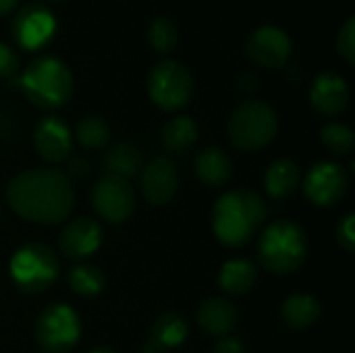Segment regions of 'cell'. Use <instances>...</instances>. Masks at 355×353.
Instances as JSON below:
<instances>
[{
    "label": "cell",
    "mask_w": 355,
    "mask_h": 353,
    "mask_svg": "<svg viewBox=\"0 0 355 353\" xmlns=\"http://www.w3.org/2000/svg\"><path fill=\"white\" fill-rule=\"evenodd\" d=\"M6 202L23 221L52 227L69 218L75 206V189L58 169H29L10 179Z\"/></svg>",
    "instance_id": "6da1fadb"
},
{
    "label": "cell",
    "mask_w": 355,
    "mask_h": 353,
    "mask_svg": "<svg viewBox=\"0 0 355 353\" xmlns=\"http://www.w3.org/2000/svg\"><path fill=\"white\" fill-rule=\"evenodd\" d=\"M268 216L264 198L252 189L239 187L225 191L212 208V231L227 248L248 246Z\"/></svg>",
    "instance_id": "7a4b0ae2"
},
{
    "label": "cell",
    "mask_w": 355,
    "mask_h": 353,
    "mask_svg": "<svg viewBox=\"0 0 355 353\" xmlns=\"http://www.w3.org/2000/svg\"><path fill=\"white\" fill-rule=\"evenodd\" d=\"M308 235L295 221L281 218L268 225L258 239V262L275 275L295 273L308 258Z\"/></svg>",
    "instance_id": "3957f363"
},
{
    "label": "cell",
    "mask_w": 355,
    "mask_h": 353,
    "mask_svg": "<svg viewBox=\"0 0 355 353\" xmlns=\"http://www.w3.org/2000/svg\"><path fill=\"white\" fill-rule=\"evenodd\" d=\"M21 87L27 100L44 110L60 108L73 96V73L54 56H40L31 60L21 77Z\"/></svg>",
    "instance_id": "277c9868"
},
{
    "label": "cell",
    "mask_w": 355,
    "mask_h": 353,
    "mask_svg": "<svg viewBox=\"0 0 355 353\" xmlns=\"http://www.w3.org/2000/svg\"><path fill=\"white\" fill-rule=\"evenodd\" d=\"M279 131V114L264 100H245L231 112L227 135L233 148L241 152H258L272 144Z\"/></svg>",
    "instance_id": "5b68a950"
},
{
    "label": "cell",
    "mask_w": 355,
    "mask_h": 353,
    "mask_svg": "<svg viewBox=\"0 0 355 353\" xmlns=\"http://www.w3.org/2000/svg\"><path fill=\"white\" fill-rule=\"evenodd\" d=\"M58 256L46 243H25L10 256L8 262L10 281L19 291L29 295L50 289L58 279Z\"/></svg>",
    "instance_id": "8992f818"
},
{
    "label": "cell",
    "mask_w": 355,
    "mask_h": 353,
    "mask_svg": "<svg viewBox=\"0 0 355 353\" xmlns=\"http://www.w3.org/2000/svg\"><path fill=\"white\" fill-rule=\"evenodd\" d=\"M193 89L191 71L177 60H162L148 75V94L152 102L166 112L183 110L191 102Z\"/></svg>",
    "instance_id": "52a82bcc"
},
{
    "label": "cell",
    "mask_w": 355,
    "mask_h": 353,
    "mask_svg": "<svg viewBox=\"0 0 355 353\" xmlns=\"http://www.w3.org/2000/svg\"><path fill=\"white\" fill-rule=\"evenodd\" d=\"M81 339V320L67 304L46 306L35 320V341L46 353L71 352Z\"/></svg>",
    "instance_id": "ba28073f"
},
{
    "label": "cell",
    "mask_w": 355,
    "mask_h": 353,
    "mask_svg": "<svg viewBox=\"0 0 355 353\" xmlns=\"http://www.w3.org/2000/svg\"><path fill=\"white\" fill-rule=\"evenodd\" d=\"M135 189L123 177L106 173L92 187V206L106 223L121 225L129 221L135 212Z\"/></svg>",
    "instance_id": "9c48e42d"
},
{
    "label": "cell",
    "mask_w": 355,
    "mask_h": 353,
    "mask_svg": "<svg viewBox=\"0 0 355 353\" xmlns=\"http://www.w3.org/2000/svg\"><path fill=\"white\" fill-rule=\"evenodd\" d=\"M349 189V173L343 164L333 160H320L312 164L304 179L306 198L318 208H331L345 198Z\"/></svg>",
    "instance_id": "30bf717a"
},
{
    "label": "cell",
    "mask_w": 355,
    "mask_h": 353,
    "mask_svg": "<svg viewBox=\"0 0 355 353\" xmlns=\"http://www.w3.org/2000/svg\"><path fill=\"white\" fill-rule=\"evenodd\" d=\"M12 40L23 50H40L44 48L56 33V19L50 8L42 4H29L21 8L10 25Z\"/></svg>",
    "instance_id": "8fae6325"
},
{
    "label": "cell",
    "mask_w": 355,
    "mask_h": 353,
    "mask_svg": "<svg viewBox=\"0 0 355 353\" xmlns=\"http://www.w3.org/2000/svg\"><path fill=\"white\" fill-rule=\"evenodd\" d=\"M291 37L277 25H262L245 40V54L262 69H281L291 56Z\"/></svg>",
    "instance_id": "7c38bea8"
},
{
    "label": "cell",
    "mask_w": 355,
    "mask_h": 353,
    "mask_svg": "<svg viewBox=\"0 0 355 353\" xmlns=\"http://www.w3.org/2000/svg\"><path fill=\"white\" fill-rule=\"evenodd\" d=\"M139 185H141V196L148 204L164 206L175 198L179 189V171L173 160L164 156L154 158L141 169Z\"/></svg>",
    "instance_id": "4fadbf2b"
},
{
    "label": "cell",
    "mask_w": 355,
    "mask_h": 353,
    "mask_svg": "<svg viewBox=\"0 0 355 353\" xmlns=\"http://www.w3.org/2000/svg\"><path fill=\"white\" fill-rule=\"evenodd\" d=\"M33 148L46 162H64L73 150V133L58 117H44L33 129Z\"/></svg>",
    "instance_id": "5bb4252c"
},
{
    "label": "cell",
    "mask_w": 355,
    "mask_h": 353,
    "mask_svg": "<svg viewBox=\"0 0 355 353\" xmlns=\"http://www.w3.org/2000/svg\"><path fill=\"white\" fill-rule=\"evenodd\" d=\"M102 243V229L89 216L73 218L64 225L58 235V250L69 260H85Z\"/></svg>",
    "instance_id": "9a60e30c"
},
{
    "label": "cell",
    "mask_w": 355,
    "mask_h": 353,
    "mask_svg": "<svg viewBox=\"0 0 355 353\" xmlns=\"http://www.w3.org/2000/svg\"><path fill=\"white\" fill-rule=\"evenodd\" d=\"M310 102L314 110L322 117H339L349 104L347 81L333 71L316 75L310 87Z\"/></svg>",
    "instance_id": "2e32d148"
},
{
    "label": "cell",
    "mask_w": 355,
    "mask_h": 353,
    "mask_svg": "<svg viewBox=\"0 0 355 353\" xmlns=\"http://www.w3.org/2000/svg\"><path fill=\"white\" fill-rule=\"evenodd\" d=\"M198 325L204 333L212 337H227L239 322V312L233 302L225 298H208L198 308Z\"/></svg>",
    "instance_id": "e0dca14e"
},
{
    "label": "cell",
    "mask_w": 355,
    "mask_h": 353,
    "mask_svg": "<svg viewBox=\"0 0 355 353\" xmlns=\"http://www.w3.org/2000/svg\"><path fill=\"white\" fill-rule=\"evenodd\" d=\"M193 171L200 183L208 187H225L233 177V160L223 148L208 146L202 148L193 160Z\"/></svg>",
    "instance_id": "ac0fdd59"
},
{
    "label": "cell",
    "mask_w": 355,
    "mask_h": 353,
    "mask_svg": "<svg viewBox=\"0 0 355 353\" xmlns=\"http://www.w3.org/2000/svg\"><path fill=\"white\" fill-rule=\"evenodd\" d=\"M187 335H189V325L185 316L177 312H166L152 325V331L146 341V352L164 353L175 350L187 339Z\"/></svg>",
    "instance_id": "d6986e66"
},
{
    "label": "cell",
    "mask_w": 355,
    "mask_h": 353,
    "mask_svg": "<svg viewBox=\"0 0 355 353\" xmlns=\"http://www.w3.org/2000/svg\"><path fill=\"white\" fill-rule=\"evenodd\" d=\"M302 183V171L291 158H277L264 173V189L272 200H285L295 193Z\"/></svg>",
    "instance_id": "ffe728a7"
},
{
    "label": "cell",
    "mask_w": 355,
    "mask_h": 353,
    "mask_svg": "<svg viewBox=\"0 0 355 353\" xmlns=\"http://www.w3.org/2000/svg\"><path fill=\"white\" fill-rule=\"evenodd\" d=\"M258 281V268L248 258H231L220 266L218 287L227 295H243Z\"/></svg>",
    "instance_id": "44dd1931"
},
{
    "label": "cell",
    "mask_w": 355,
    "mask_h": 353,
    "mask_svg": "<svg viewBox=\"0 0 355 353\" xmlns=\"http://www.w3.org/2000/svg\"><path fill=\"white\" fill-rule=\"evenodd\" d=\"M320 314H322L320 302L308 293H295L287 298L281 306V318L293 331L310 329L320 318Z\"/></svg>",
    "instance_id": "7402d4cb"
},
{
    "label": "cell",
    "mask_w": 355,
    "mask_h": 353,
    "mask_svg": "<svg viewBox=\"0 0 355 353\" xmlns=\"http://www.w3.org/2000/svg\"><path fill=\"white\" fill-rule=\"evenodd\" d=\"M106 169L110 175L123 177V179H131L137 177L144 169V158L141 152L135 144L129 141H121L116 146H112L106 154Z\"/></svg>",
    "instance_id": "603a6c76"
},
{
    "label": "cell",
    "mask_w": 355,
    "mask_h": 353,
    "mask_svg": "<svg viewBox=\"0 0 355 353\" xmlns=\"http://www.w3.org/2000/svg\"><path fill=\"white\" fill-rule=\"evenodd\" d=\"M198 141V123L191 117H175L162 127V144L171 152H185Z\"/></svg>",
    "instance_id": "cb8c5ba5"
},
{
    "label": "cell",
    "mask_w": 355,
    "mask_h": 353,
    "mask_svg": "<svg viewBox=\"0 0 355 353\" xmlns=\"http://www.w3.org/2000/svg\"><path fill=\"white\" fill-rule=\"evenodd\" d=\"M67 283H69L73 293H77L81 298H94L104 289L106 277L94 264H77L69 270Z\"/></svg>",
    "instance_id": "d4e9b609"
},
{
    "label": "cell",
    "mask_w": 355,
    "mask_h": 353,
    "mask_svg": "<svg viewBox=\"0 0 355 353\" xmlns=\"http://www.w3.org/2000/svg\"><path fill=\"white\" fill-rule=\"evenodd\" d=\"M75 137L77 141L87 148V150H100L110 141V127L102 117L89 114L83 117L77 127H75Z\"/></svg>",
    "instance_id": "484cf974"
},
{
    "label": "cell",
    "mask_w": 355,
    "mask_h": 353,
    "mask_svg": "<svg viewBox=\"0 0 355 353\" xmlns=\"http://www.w3.org/2000/svg\"><path fill=\"white\" fill-rule=\"evenodd\" d=\"M320 141L335 156H349L354 152V131L343 123H327L320 129Z\"/></svg>",
    "instance_id": "4316f807"
},
{
    "label": "cell",
    "mask_w": 355,
    "mask_h": 353,
    "mask_svg": "<svg viewBox=\"0 0 355 353\" xmlns=\"http://www.w3.org/2000/svg\"><path fill=\"white\" fill-rule=\"evenodd\" d=\"M148 42L150 46L160 52V54H171L177 44H179V31L177 25L166 19V17H158L150 23L148 27Z\"/></svg>",
    "instance_id": "83f0119b"
},
{
    "label": "cell",
    "mask_w": 355,
    "mask_h": 353,
    "mask_svg": "<svg viewBox=\"0 0 355 353\" xmlns=\"http://www.w3.org/2000/svg\"><path fill=\"white\" fill-rule=\"evenodd\" d=\"M337 52L341 54V58L347 62V64H354L355 62V19L349 17L343 27L339 29V35H337Z\"/></svg>",
    "instance_id": "f1b7e54d"
},
{
    "label": "cell",
    "mask_w": 355,
    "mask_h": 353,
    "mask_svg": "<svg viewBox=\"0 0 355 353\" xmlns=\"http://www.w3.org/2000/svg\"><path fill=\"white\" fill-rule=\"evenodd\" d=\"M337 241L345 252H354L355 248V216L347 214L337 225Z\"/></svg>",
    "instance_id": "f546056e"
},
{
    "label": "cell",
    "mask_w": 355,
    "mask_h": 353,
    "mask_svg": "<svg viewBox=\"0 0 355 353\" xmlns=\"http://www.w3.org/2000/svg\"><path fill=\"white\" fill-rule=\"evenodd\" d=\"M19 73V58L17 54L0 42V79H12Z\"/></svg>",
    "instance_id": "4dcf8cb0"
},
{
    "label": "cell",
    "mask_w": 355,
    "mask_h": 353,
    "mask_svg": "<svg viewBox=\"0 0 355 353\" xmlns=\"http://www.w3.org/2000/svg\"><path fill=\"white\" fill-rule=\"evenodd\" d=\"M67 177H69V181L73 183V181H83V179H87L89 177V173H92V164L85 160V158H73V160H69V164H67Z\"/></svg>",
    "instance_id": "1f68e13d"
},
{
    "label": "cell",
    "mask_w": 355,
    "mask_h": 353,
    "mask_svg": "<svg viewBox=\"0 0 355 353\" xmlns=\"http://www.w3.org/2000/svg\"><path fill=\"white\" fill-rule=\"evenodd\" d=\"M212 353H245V345H243V341L239 337L227 335V337L218 339V343L214 345Z\"/></svg>",
    "instance_id": "d6a6232c"
},
{
    "label": "cell",
    "mask_w": 355,
    "mask_h": 353,
    "mask_svg": "<svg viewBox=\"0 0 355 353\" xmlns=\"http://www.w3.org/2000/svg\"><path fill=\"white\" fill-rule=\"evenodd\" d=\"M237 85H239V89H243V92H254V89L258 87V79H256L254 75L245 73V75H241V77H239Z\"/></svg>",
    "instance_id": "836d02e7"
},
{
    "label": "cell",
    "mask_w": 355,
    "mask_h": 353,
    "mask_svg": "<svg viewBox=\"0 0 355 353\" xmlns=\"http://www.w3.org/2000/svg\"><path fill=\"white\" fill-rule=\"evenodd\" d=\"M19 0H0V17H6L8 12H12L17 8Z\"/></svg>",
    "instance_id": "e575fe53"
},
{
    "label": "cell",
    "mask_w": 355,
    "mask_h": 353,
    "mask_svg": "<svg viewBox=\"0 0 355 353\" xmlns=\"http://www.w3.org/2000/svg\"><path fill=\"white\" fill-rule=\"evenodd\" d=\"M89 353H116V352H112L110 347H96V350H92Z\"/></svg>",
    "instance_id": "d590c367"
}]
</instances>
